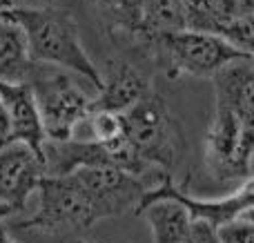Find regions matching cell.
I'll use <instances>...</instances> for the list:
<instances>
[{"label": "cell", "mask_w": 254, "mask_h": 243, "mask_svg": "<svg viewBox=\"0 0 254 243\" xmlns=\"http://www.w3.org/2000/svg\"><path fill=\"white\" fill-rule=\"evenodd\" d=\"M214 116L205 134V168L216 181L254 174V58L228 65L212 78Z\"/></svg>", "instance_id": "cell-1"}, {"label": "cell", "mask_w": 254, "mask_h": 243, "mask_svg": "<svg viewBox=\"0 0 254 243\" xmlns=\"http://www.w3.org/2000/svg\"><path fill=\"white\" fill-rule=\"evenodd\" d=\"M2 13L25 29L36 62L63 67L89 80L96 92L101 89V69L94 65L89 54L80 45L78 25L69 9L58 4H43V7H9L2 9Z\"/></svg>", "instance_id": "cell-2"}, {"label": "cell", "mask_w": 254, "mask_h": 243, "mask_svg": "<svg viewBox=\"0 0 254 243\" xmlns=\"http://www.w3.org/2000/svg\"><path fill=\"white\" fill-rule=\"evenodd\" d=\"M76 74L47 62H34L27 80L36 101L40 125L47 141H71L76 125L85 123L94 114V96L76 83Z\"/></svg>", "instance_id": "cell-3"}, {"label": "cell", "mask_w": 254, "mask_h": 243, "mask_svg": "<svg viewBox=\"0 0 254 243\" xmlns=\"http://www.w3.org/2000/svg\"><path fill=\"white\" fill-rule=\"evenodd\" d=\"M38 210L25 221H18L16 230L47 237H65L85 232L103 221V212L89 190L74 172L67 177H45L38 187Z\"/></svg>", "instance_id": "cell-4"}, {"label": "cell", "mask_w": 254, "mask_h": 243, "mask_svg": "<svg viewBox=\"0 0 254 243\" xmlns=\"http://www.w3.org/2000/svg\"><path fill=\"white\" fill-rule=\"evenodd\" d=\"M125 119V138L134 152L154 170L170 174L179 165L185 150V138L181 123L172 114L165 98L149 92L136 103Z\"/></svg>", "instance_id": "cell-5"}, {"label": "cell", "mask_w": 254, "mask_h": 243, "mask_svg": "<svg viewBox=\"0 0 254 243\" xmlns=\"http://www.w3.org/2000/svg\"><path fill=\"white\" fill-rule=\"evenodd\" d=\"M154 45L158 58L163 61L167 78L179 76H210L214 78L221 69L239 61H246L243 52L230 45L223 36L205 34V31H174V34L156 36L147 40Z\"/></svg>", "instance_id": "cell-6"}, {"label": "cell", "mask_w": 254, "mask_h": 243, "mask_svg": "<svg viewBox=\"0 0 254 243\" xmlns=\"http://www.w3.org/2000/svg\"><path fill=\"white\" fill-rule=\"evenodd\" d=\"M45 177V156L34 147L20 141L0 147V203L16 214L25 210L27 199L38 192Z\"/></svg>", "instance_id": "cell-7"}, {"label": "cell", "mask_w": 254, "mask_h": 243, "mask_svg": "<svg viewBox=\"0 0 254 243\" xmlns=\"http://www.w3.org/2000/svg\"><path fill=\"white\" fill-rule=\"evenodd\" d=\"M101 78V89L94 94V112L127 114L136 103L154 92L149 76L125 58H107Z\"/></svg>", "instance_id": "cell-8"}, {"label": "cell", "mask_w": 254, "mask_h": 243, "mask_svg": "<svg viewBox=\"0 0 254 243\" xmlns=\"http://www.w3.org/2000/svg\"><path fill=\"white\" fill-rule=\"evenodd\" d=\"M0 103L9 116L11 125V143L20 141L34 147L43 154L45 147V132L40 125V116L36 110V101L29 85H9L0 80Z\"/></svg>", "instance_id": "cell-9"}, {"label": "cell", "mask_w": 254, "mask_h": 243, "mask_svg": "<svg viewBox=\"0 0 254 243\" xmlns=\"http://www.w3.org/2000/svg\"><path fill=\"white\" fill-rule=\"evenodd\" d=\"M34 62L25 29L0 11V80L9 85H27Z\"/></svg>", "instance_id": "cell-10"}, {"label": "cell", "mask_w": 254, "mask_h": 243, "mask_svg": "<svg viewBox=\"0 0 254 243\" xmlns=\"http://www.w3.org/2000/svg\"><path fill=\"white\" fill-rule=\"evenodd\" d=\"M138 214L147 219L154 243H183L192 226L190 210L174 199L154 201Z\"/></svg>", "instance_id": "cell-11"}, {"label": "cell", "mask_w": 254, "mask_h": 243, "mask_svg": "<svg viewBox=\"0 0 254 243\" xmlns=\"http://www.w3.org/2000/svg\"><path fill=\"white\" fill-rule=\"evenodd\" d=\"M183 29H188L185 0H145L140 38L152 40L156 36L174 34Z\"/></svg>", "instance_id": "cell-12"}, {"label": "cell", "mask_w": 254, "mask_h": 243, "mask_svg": "<svg viewBox=\"0 0 254 243\" xmlns=\"http://www.w3.org/2000/svg\"><path fill=\"white\" fill-rule=\"evenodd\" d=\"M101 20L112 31L129 36H143L145 0H92Z\"/></svg>", "instance_id": "cell-13"}, {"label": "cell", "mask_w": 254, "mask_h": 243, "mask_svg": "<svg viewBox=\"0 0 254 243\" xmlns=\"http://www.w3.org/2000/svg\"><path fill=\"white\" fill-rule=\"evenodd\" d=\"M89 127H92L94 141L105 143V145L125 136V119L123 114H114V112H94L89 119Z\"/></svg>", "instance_id": "cell-14"}, {"label": "cell", "mask_w": 254, "mask_h": 243, "mask_svg": "<svg viewBox=\"0 0 254 243\" xmlns=\"http://www.w3.org/2000/svg\"><path fill=\"white\" fill-rule=\"evenodd\" d=\"M223 243H254V226L246 221H234L219 230Z\"/></svg>", "instance_id": "cell-15"}, {"label": "cell", "mask_w": 254, "mask_h": 243, "mask_svg": "<svg viewBox=\"0 0 254 243\" xmlns=\"http://www.w3.org/2000/svg\"><path fill=\"white\" fill-rule=\"evenodd\" d=\"M183 243H223V241H221V235L214 226L192 219V226H190V232Z\"/></svg>", "instance_id": "cell-16"}, {"label": "cell", "mask_w": 254, "mask_h": 243, "mask_svg": "<svg viewBox=\"0 0 254 243\" xmlns=\"http://www.w3.org/2000/svg\"><path fill=\"white\" fill-rule=\"evenodd\" d=\"M221 7V16L225 20L232 18H243V16H252L254 13V0H219Z\"/></svg>", "instance_id": "cell-17"}, {"label": "cell", "mask_w": 254, "mask_h": 243, "mask_svg": "<svg viewBox=\"0 0 254 243\" xmlns=\"http://www.w3.org/2000/svg\"><path fill=\"white\" fill-rule=\"evenodd\" d=\"M9 217H16V212H13L9 205L0 203V226H2V221H4V219H9Z\"/></svg>", "instance_id": "cell-18"}, {"label": "cell", "mask_w": 254, "mask_h": 243, "mask_svg": "<svg viewBox=\"0 0 254 243\" xmlns=\"http://www.w3.org/2000/svg\"><path fill=\"white\" fill-rule=\"evenodd\" d=\"M0 243H16V241L11 239V237H9V232L4 230L2 226H0Z\"/></svg>", "instance_id": "cell-19"}, {"label": "cell", "mask_w": 254, "mask_h": 243, "mask_svg": "<svg viewBox=\"0 0 254 243\" xmlns=\"http://www.w3.org/2000/svg\"><path fill=\"white\" fill-rule=\"evenodd\" d=\"M11 7V0H0V9H9Z\"/></svg>", "instance_id": "cell-20"}, {"label": "cell", "mask_w": 254, "mask_h": 243, "mask_svg": "<svg viewBox=\"0 0 254 243\" xmlns=\"http://www.w3.org/2000/svg\"><path fill=\"white\" fill-rule=\"evenodd\" d=\"M74 243H92V241H83V239H78V241H74Z\"/></svg>", "instance_id": "cell-21"}, {"label": "cell", "mask_w": 254, "mask_h": 243, "mask_svg": "<svg viewBox=\"0 0 254 243\" xmlns=\"http://www.w3.org/2000/svg\"><path fill=\"white\" fill-rule=\"evenodd\" d=\"M0 11H2V9H0Z\"/></svg>", "instance_id": "cell-22"}]
</instances>
